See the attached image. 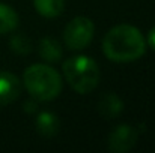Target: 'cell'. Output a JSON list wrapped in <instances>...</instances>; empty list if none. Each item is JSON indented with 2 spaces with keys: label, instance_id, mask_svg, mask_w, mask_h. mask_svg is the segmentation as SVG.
Segmentation results:
<instances>
[{
  "label": "cell",
  "instance_id": "1",
  "mask_svg": "<svg viewBox=\"0 0 155 153\" xmlns=\"http://www.w3.org/2000/svg\"><path fill=\"white\" fill-rule=\"evenodd\" d=\"M103 51L111 62L128 63L140 59L146 51V41L140 30L130 24H119L107 32Z\"/></svg>",
  "mask_w": 155,
  "mask_h": 153
},
{
  "label": "cell",
  "instance_id": "2",
  "mask_svg": "<svg viewBox=\"0 0 155 153\" xmlns=\"http://www.w3.org/2000/svg\"><path fill=\"white\" fill-rule=\"evenodd\" d=\"M23 83L36 101L47 102L59 96L62 90V78L56 69L47 65H32L23 74Z\"/></svg>",
  "mask_w": 155,
  "mask_h": 153
},
{
  "label": "cell",
  "instance_id": "3",
  "mask_svg": "<svg viewBox=\"0 0 155 153\" xmlns=\"http://www.w3.org/2000/svg\"><path fill=\"white\" fill-rule=\"evenodd\" d=\"M65 80L80 95L91 93L100 83L98 63L87 56H72L63 62L62 66Z\"/></svg>",
  "mask_w": 155,
  "mask_h": 153
},
{
  "label": "cell",
  "instance_id": "4",
  "mask_svg": "<svg viewBox=\"0 0 155 153\" xmlns=\"http://www.w3.org/2000/svg\"><path fill=\"white\" fill-rule=\"evenodd\" d=\"M94 32H95V26L89 18L75 17L65 27L63 32L65 45L72 51L83 50L91 44L94 38Z\"/></svg>",
  "mask_w": 155,
  "mask_h": 153
},
{
  "label": "cell",
  "instance_id": "5",
  "mask_svg": "<svg viewBox=\"0 0 155 153\" xmlns=\"http://www.w3.org/2000/svg\"><path fill=\"white\" fill-rule=\"evenodd\" d=\"M139 140V131L131 125H119L108 135V150L113 153H125L131 150Z\"/></svg>",
  "mask_w": 155,
  "mask_h": 153
},
{
  "label": "cell",
  "instance_id": "6",
  "mask_svg": "<svg viewBox=\"0 0 155 153\" xmlns=\"http://www.w3.org/2000/svg\"><path fill=\"white\" fill-rule=\"evenodd\" d=\"M21 93L20 78L11 72L0 71V107H6L15 101Z\"/></svg>",
  "mask_w": 155,
  "mask_h": 153
},
{
  "label": "cell",
  "instance_id": "7",
  "mask_svg": "<svg viewBox=\"0 0 155 153\" xmlns=\"http://www.w3.org/2000/svg\"><path fill=\"white\" fill-rule=\"evenodd\" d=\"M98 108H100L101 116L110 120V119H116V117L122 113V110H124V102L120 101V98H119L117 95H114V93H107V95H104L103 98H101Z\"/></svg>",
  "mask_w": 155,
  "mask_h": 153
},
{
  "label": "cell",
  "instance_id": "8",
  "mask_svg": "<svg viewBox=\"0 0 155 153\" xmlns=\"http://www.w3.org/2000/svg\"><path fill=\"white\" fill-rule=\"evenodd\" d=\"M36 131L42 137H53L59 131V119L50 111H44L36 119Z\"/></svg>",
  "mask_w": 155,
  "mask_h": 153
},
{
  "label": "cell",
  "instance_id": "9",
  "mask_svg": "<svg viewBox=\"0 0 155 153\" xmlns=\"http://www.w3.org/2000/svg\"><path fill=\"white\" fill-rule=\"evenodd\" d=\"M39 56L48 63H56L62 57V47L56 39L44 38L39 42Z\"/></svg>",
  "mask_w": 155,
  "mask_h": 153
},
{
  "label": "cell",
  "instance_id": "10",
  "mask_svg": "<svg viewBox=\"0 0 155 153\" xmlns=\"http://www.w3.org/2000/svg\"><path fill=\"white\" fill-rule=\"evenodd\" d=\"M35 9L45 18L59 17L65 9V0H33Z\"/></svg>",
  "mask_w": 155,
  "mask_h": 153
},
{
  "label": "cell",
  "instance_id": "11",
  "mask_svg": "<svg viewBox=\"0 0 155 153\" xmlns=\"http://www.w3.org/2000/svg\"><path fill=\"white\" fill-rule=\"evenodd\" d=\"M18 26V14L9 5L0 3V35L15 30Z\"/></svg>",
  "mask_w": 155,
  "mask_h": 153
},
{
  "label": "cell",
  "instance_id": "12",
  "mask_svg": "<svg viewBox=\"0 0 155 153\" xmlns=\"http://www.w3.org/2000/svg\"><path fill=\"white\" fill-rule=\"evenodd\" d=\"M11 48L17 54H27L30 51V42L24 35H14L11 38Z\"/></svg>",
  "mask_w": 155,
  "mask_h": 153
},
{
  "label": "cell",
  "instance_id": "13",
  "mask_svg": "<svg viewBox=\"0 0 155 153\" xmlns=\"http://www.w3.org/2000/svg\"><path fill=\"white\" fill-rule=\"evenodd\" d=\"M148 45L152 50H155V27H152L149 30V33H148Z\"/></svg>",
  "mask_w": 155,
  "mask_h": 153
}]
</instances>
